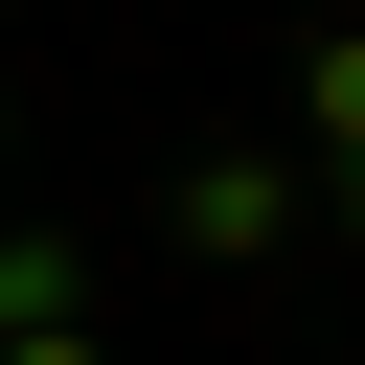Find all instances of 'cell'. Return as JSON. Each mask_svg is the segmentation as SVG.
Returning a JSON list of instances; mask_svg holds the SVG:
<instances>
[{
  "instance_id": "5",
  "label": "cell",
  "mask_w": 365,
  "mask_h": 365,
  "mask_svg": "<svg viewBox=\"0 0 365 365\" xmlns=\"http://www.w3.org/2000/svg\"><path fill=\"white\" fill-rule=\"evenodd\" d=\"M319 228H342V251H365V182H319Z\"/></svg>"
},
{
  "instance_id": "4",
  "label": "cell",
  "mask_w": 365,
  "mask_h": 365,
  "mask_svg": "<svg viewBox=\"0 0 365 365\" xmlns=\"http://www.w3.org/2000/svg\"><path fill=\"white\" fill-rule=\"evenodd\" d=\"M0 365H91V319H46V342H0Z\"/></svg>"
},
{
  "instance_id": "1",
  "label": "cell",
  "mask_w": 365,
  "mask_h": 365,
  "mask_svg": "<svg viewBox=\"0 0 365 365\" xmlns=\"http://www.w3.org/2000/svg\"><path fill=\"white\" fill-rule=\"evenodd\" d=\"M160 228H182V251H205V274H274V251H297V228H319V182H297V137H205V160H182V205H160Z\"/></svg>"
},
{
  "instance_id": "3",
  "label": "cell",
  "mask_w": 365,
  "mask_h": 365,
  "mask_svg": "<svg viewBox=\"0 0 365 365\" xmlns=\"http://www.w3.org/2000/svg\"><path fill=\"white\" fill-rule=\"evenodd\" d=\"M68 297H91V251H68V228H0V342H46Z\"/></svg>"
},
{
  "instance_id": "2",
  "label": "cell",
  "mask_w": 365,
  "mask_h": 365,
  "mask_svg": "<svg viewBox=\"0 0 365 365\" xmlns=\"http://www.w3.org/2000/svg\"><path fill=\"white\" fill-rule=\"evenodd\" d=\"M297 182H365V23L297 46Z\"/></svg>"
}]
</instances>
